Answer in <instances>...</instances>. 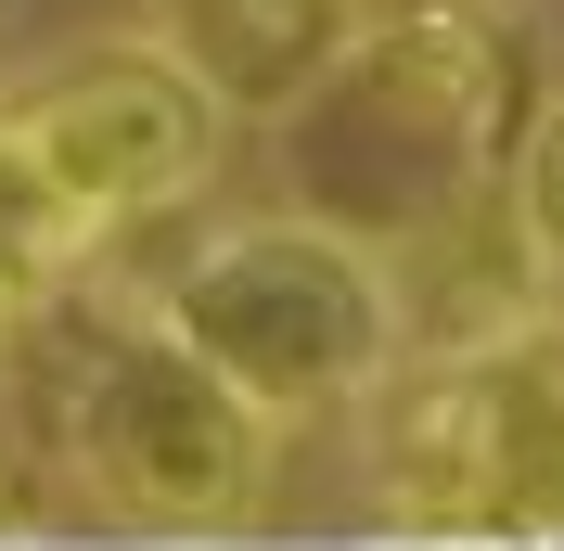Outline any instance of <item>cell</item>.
Returning <instances> with one entry per match:
<instances>
[{
	"label": "cell",
	"instance_id": "277c9868",
	"mask_svg": "<svg viewBox=\"0 0 564 551\" xmlns=\"http://www.w3.org/2000/svg\"><path fill=\"white\" fill-rule=\"evenodd\" d=\"M0 116H13V141L52 168V193L104 244L141 231V218H167V206H193L218 180V141H231V104L180 65L167 39H104L65 77L13 90Z\"/></svg>",
	"mask_w": 564,
	"mask_h": 551
},
{
	"label": "cell",
	"instance_id": "7a4b0ae2",
	"mask_svg": "<svg viewBox=\"0 0 564 551\" xmlns=\"http://www.w3.org/2000/svg\"><path fill=\"white\" fill-rule=\"evenodd\" d=\"M231 398H257L270 423L308 411H359L411 346V282L386 244L334 231V218L282 206V218H231L180 257L167 295H141Z\"/></svg>",
	"mask_w": 564,
	"mask_h": 551
},
{
	"label": "cell",
	"instance_id": "52a82bcc",
	"mask_svg": "<svg viewBox=\"0 0 564 551\" xmlns=\"http://www.w3.org/2000/svg\"><path fill=\"white\" fill-rule=\"evenodd\" d=\"M500 218H513V244L539 257V282H564V104H539L527 129H513V154H500Z\"/></svg>",
	"mask_w": 564,
	"mask_h": 551
},
{
	"label": "cell",
	"instance_id": "6da1fadb",
	"mask_svg": "<svg viewBox=\"0 0 564 551\" xmlns=\"http://www.w3.org/2000/svg\"><path fill=\"white\" fill-rule=\"evenodd\" d=\"M270 129L295 141V206L398 257V244L449 231L488 193V168L513 154L527 39L488 0H411L386 26H359L334 52V77L295 90Z\"/></svg>",
	"mask_w": 564,
	"mask_h": 551
},
{
	"label": "cell",
	"instance_id": "3957f363",
	"mask_svg": "<svg viewBox=\"0 0 564 551\" xmlns=\"http://www.w3.org/2000/svg\"><path fill=\"white\" fill-rule=\"evenodd\" d=\"M270 449H282V423L257 398H231L154 309H129L65 372V462L90 475V500H116L154 539L245 526L257 487H270Z\"/></svg>",
	"mask_w": 564,
	"mask_h": 551
},
{
	"label": "cell",
	"instance_id": "5b68a950",
	"mask_svg": "<svg viewBox=\"0 0 564 551\" xmlns=\"http://www.w3.org/2000/svg\"><path fill=\"white\" fill-rule=\"evenodd\" d=\"M359 26H372L359 0H154L141 39H167L231 116H282L295 90L334 77V52H347Z\"/></svg>",
	"mask_w": 564,
	"mask_h": 551
},
{
	"label": "cell",
	"instance_id": "ba28073f",
	"mask_svg": "<svg viewBox=\"0 0 564 551\" xmlns=\"http://www.w3.org/2000/svg\"><path fill=\"white\" fill-rule=\"evenodd\" d=\"M0 26H13V0H0Z\"/></svg>",
	"mask_w": 564,
	"mask_h": 551
},
{
	"label": "cell",
	"instance_id": "8992f818",
	"mask_svg": "<svg viewBox=\"0 0 564 551\" xmlns=\"http://www.w3.org/2000/svg\"><path fill=\"white\" fill-rule=\"evenodd\" d=\"M90 257H104V231L52 193V168H39L26 141H13V116H0V334H13L39 295H65Z\"/></svg>",
	"mask_w": 564,
	"mask_h": 551
}]
</instances>
